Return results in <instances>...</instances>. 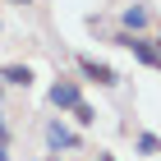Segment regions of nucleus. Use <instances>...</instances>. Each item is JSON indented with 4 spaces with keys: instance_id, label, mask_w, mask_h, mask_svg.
<instances>
[{
    "instance_id": "nucleus-1",
    "label": "nucleus",
    "mask_w": 161,
    "mask_h": 161,
    "mask_svg": "<svg viewBox=\"0 0 161 161\" xmlns=\"http://www.w3.org/2000/svg\"><path fill=\"white\" fill-rule=\"evenodd\" d=\"M111 46H120V51H129L138 64H147V69H161V55H157V46H152V37H134V32H120L115 28L111 32Z\"/></svg>"
},
{
    "instance_id": "nucleus-2",
    "label": "nucleus",
    "mask_w": 161,
    "mask_h": 161,
    "mask_svg": "<svg viewBox=\"0 0 161 161\" xmlns=\"http://www.w3.org/2000/svg\"><path fill=\"white\" fill-rule=\"evenodd\" d=\"M78 147H83V138H78L60 115H51V120H46V152L60 157V152H78Z\"/></svg>"
},
{
    "instance_id": "nucleus-3",
    "label": "nucleus",
    "mask_w": 161,
    "mask_h": 161,
    "mask_svg": "<svg viewBox=\"0 0 161 161\" xmlns=\"http://www.w3.org/2000/svg\"><path fill=\"white\" fill-rule=\"evenodd\" d=\"M147 28H152V5H147V0H129V5H120V32L147 37Z\"/></svg>"
},
{
    "instance_id": "nucleus-4",
    "label": "nucleus",
    "mask_w": 161,
    "mask_h": 161,
    "mask_svg": "<svg viewBox=\"0 0 161 161\" xmlns=\"http://www.w3.org/2000/svg\"><path fill=\"white\" fill-rule=\"evenodd\" d=\"M78 74L87 78V83H97V87H120V74H115L106 60H92V55H78Z\"/></svg>"
},
{
    "instance_id": "nucleus-5",
    "label": "nucleus",
    "mask_w": 161,
    "mask_h": 161,
    "mask_svg": "<svg viewBox=\"0 0 161 161\" xmlns=\"http://www.w3.org/2000/svg\"><path fill=\"white\" fill-rule=\"evenodd\" d=\"M46 97H51V106H55V111L64 115V111H74L78 101H83V87H78V78H55Z\"/></svg>"
},
{
    "instance_id": "nucleus-6",
    "label": "nucleus",
    "mask_w": 161,
    "mask_h": 161,
    "mask_svg": "<svg viewBox=\"0 0 161 161\" xmlns=\"http://www.w3.org/2000/svg\"><path fill=\"white\" fill-rule=\"evenodd\" d=\"M0 83L5 87H32V64H0Z\"/></svg>"
},
{
    "instance_id": "nucleus-7",
    "label": "nucleus",
    "mask_w": 161,
    "mask_h": 161,
    "mask_svg": "<svg viewBox=\"0 0 161 161\" xmlns=\"http://www.w3.org/2000/svg\"><path fill=\"white\" fill-rule=\"evenodd\" d=\"M134 152L138 157H161V138L152 134V129H138L134 134Z\"/></svg>"
},
{
    "instance_id": "nucleus-8",
    "label": "nucleus",
    "mask_w": 161,
    "mask_h": 161,
    "mask_svg": "<svg viewBox=\"0 0 161 161\" xmlns=\"http://www.w3.org/2000/svg\"><path fill=\"white\" fill-rule=\"evenodd\" d=\"M69 115H74V124H78V129H87V124H97V111H92V101H78V106H74Z\"/></svg>"
},
{
    "instance_id": "nucleus-9",
    "label": "nucleus",
    "mask_w": 161,
    "mask_h": 161,
    "mask_svg": "<svg viewBox=\"0 0 161 161\" xmlns=\"http://www.w3.org/2000/svg\"><path fill=\"white\" fill-rule=\"evenodd\" d=\"M0 147H9V124H5V111H0Z\"/></svg>"
},
{
    "instance_id": "nucleus-10",
    "label": "nucleus",
    "mask_w": 161,
    "mask_h": 161,
    "mask_svg": "<svg viewBox=\"0 0 161 161\" xmlns=\"http://www.w3.org/2000/svg\"><path fill=\"white\" fill-rule=\"evenodd\" d=\"M152 46H157V55H161V28H157V37H152Z\"/></svg>"
},
{
    "instance_id": "nucleus-11",
    "label": "nucleus",
    "mask_w": 161,
    "mask_h": 161,
    "mask_svg": "<svg viewBox=\"0 0 161 161\" xmlns=\"http://www.w3.org/2000/svg\"><path fill=\"white\" fill-rule=\"evenodd\" d=\"M9 5H19V9H28V5H32V0H9Z\"/></svg>"
},
{
    "instance_id": "nucleus-12",
    "label": "nucleus",
    "mask_w": 161,
    "mask_h": 161,
    "mask_svg": "<svg viewBox=\"0 0 161 161\" xmlns=\"http://www.w3.org/2000/svg\"><path fill=\"white\" fill-rule=\"evenodd\" d=\"M0 161H9V147H0Z\"/></svg>"
},
{
    "instance_id": "nucleus-13",
    "label": "nucleus",
    "mask_w": 161,
    "mask_h": 161,
    "mask_svg": "<svg viewBox=\"0 0 161 161\" xmlns=\"http://www.w3.org/2000/svg\"><path fill=\"white\" fill-rule=\"evenodd\" d=\"M101 161H115V157H111V152H101Z\"/></svg>"
},
{
    "instance_id": "nucleus-14",
    "label": "nucleus",
    "mask_w": 161,
    "mask_h": 161,
    "mask_svg": "<svg viewBox=\"0 0 161 161\" xmlns=\"http://www.w3.org/2000/svg\"><path fill=\"white\" fill-rule=\"evenodd\" d=\"M0 101H5V83H0Z\"/></svg>"
},
{
    "instance_id": "nucleus-15",
    "label": "nucleus",
    "mask_w": 161,
    "mask_h": 161,
    "mask_svg": "<svg viewBox=\"0 0 161 161\" xmlns=\"http://www.w3.org/2000/svg\"><path fill=\"white\" fill-rule=\"evenodd\" d=\"M46 161H60V157H46Z\"/></svg>"
}]
</instances>
